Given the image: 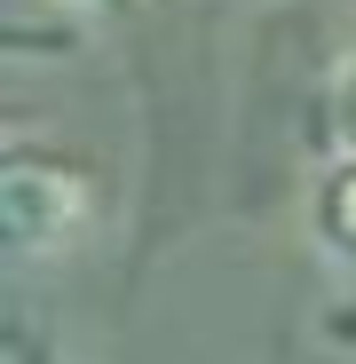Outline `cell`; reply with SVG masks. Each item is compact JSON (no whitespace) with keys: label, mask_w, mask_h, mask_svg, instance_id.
I'll use <instances>...</instances> for the list:
<instances>
[{"label":"cell","mask_w":356,"mask_h":364,"mask_svg":"<svg viewBox=\"0 0 356 364\" xmlns=\"http://www.w3.org/2000/svg\"><path fill=\"white\" fill-rule=\"evenodd\" d=\"M80 222H87V182H80V166L40 159V151H16L9 166H0V230H9L16 254L72 246Z\"/></svg>","instance_id":"6da1fadb"},{"label":"cell","mask_w":356,"mask_h":364,"mask_svg":"<svg viewBox=\"0 0 356 364\" xmlns=\"http://www.w3.org/2000/svg\"><path fill=\"white\" fill-rule=\"evenodd\" d=\"M325 230H333V246H348V254H356V159L325 182Z\"/></svg>","instance_id":"7a4b0ae2"},{"label":"cell","mask_w":356,"mask_h":364,"mask_svg":"<svg viewBox=\"0 0 356 364\" xmlns=\"http://www.w3.org/2000/svg\"><path fill=\"white\" fill-rule=\"evenodd\" d=\"M340 135H348V151H356V80L340 87Z\"/></svg>","instance_id":"3957f363"}]
</instances>
